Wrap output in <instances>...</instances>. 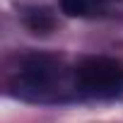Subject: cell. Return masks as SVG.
<instances>
[{
	"mask_svg": "<svg viewBox=\"0 0 123 123\" xmlns=\"http://www.w3.org/2000/svg\"><path fill=\"white\" fill-rule=\"evenodd\" d=\"M60 10L68 17H85L89 12V0H60Z\"/></svg>",
	"mask_w": 123,
	"mask_h": 123,
	"instance_id": "277c9868",
	"label": "cell"
},
{
	"mask_svg": "<svg viewBox=\"0 0 123 123\" xmlns=\"http://www.w3.org/2000/svg\"><path fill=\"white\" fill-rule=\"evenodd\" d=\"M22 22H24V27H29L36 34H46L55 24L53 12L48 7H27V10H22Z\"/></svg>",
	"mask_w": 123,
	"mask_h": 123,
	"instance_id": "3957f363",
	"label": "cell"
},
{
	"mask_svg": "<svg viewBox=\"0 0 123 123\" xmlns=\"http://www.w3.org/2000/svg\"><path fill=\"white\" fill-rule=\"evenodd\" d=\"M60 60L46 53H31L24 55L19 70H17V89L19 97L43 101L55 92V85H60Z\"/></svg>",
	"mask_w": 123,
	"mask_h": 123,
	"instance_id": "7a4b0ae2",
	"label": "cell"
},
{
	"mask_svg": "<svg viewBox=\"0 0 123 123\" xmlns=\"http://www.w3.org/2000/svg\"><path fill=\"white\" fill-rule=\"evenodd\" d=\"M75 85L87 97L111 99L123 92V63L109 55H87L75 68Z\"/></svg>",
	"mask_w": 123,
	"mask_h": 123,
	"instance_id": "6da1fadb",
	"label": "cell"
}]
</instances>
